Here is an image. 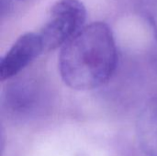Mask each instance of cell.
Listing matches in <instances>:
<instances>
[{
    "instance_id": "cell-5",
    "label": "cell",
    "mask_w": 157,
    "mask_h": 156,
    "mask_svg": "<svg viewBox=\"0 0 157 156\" xmlns=\"http://www.w3.org/2000/svg\"><path fill=\"white\" fill-rule=\"evenodd\" d=\"M143 9L157 40V0H144Z\"/></svg>"
},
{
    "instance_id": "cell-2",
    "label": "cell",
    "mask_w": 157,
    "mask_h": 156,
    "mask_svg": "<svg viewBox=\"0 0 157 156\" xmlns=\"http://www.w3.org/2000/svg\"><path fill=\"white\" fill-rule=\"evenodd\" d=\"M86 9L80 0H58L39 32L44 51L63 47L85 26Z\"/></svg>"
},
{
    "instance_id": "cell-3",
    "label": "cell",
    "mask_w": 157,
    "mask_h": 156,
    "mask_svg": "<svg viewBox=\"0 0 157 156\" xmlns=\"http://www.w3.org/2000/svg\"><path fill=\"white\" fill-rule=\"evenodd\" d=\"M43 51L44 47L39 33L28 32L20 36L1 59V81L18 74Z\"/></svg>"
},
{
    "instance_id": "cell-1",
    "label": "cell",
    "mask_w": 157,
    "mask_h": 156,
    "mask_svg": "<svg viewBox=\"0 0 157 156\" xmlns=\"http://www.w3.org/2000/svg\"><path fill=\"white\" fill-rule=\"evenodd\" d=\"M117 63V47L110 28L105 22H93L62 47L59 71L70 88L86 91L107 84Z\"/></svg>"
},
{
    "instance_id": "cell-4",
    "label": "cell",
    "mask_w": 157,
    "mask_h": 156,
    "mask_svg": "<svg viewBox=\"0 0 157 156\" xmlns=\"http://www.w3.org/2000/svg\"><path fill=\"white\" fill-rule=\"evenodd\" d=\"M137 136L146 156H157V97L152 98L140 112Z\"/></svg>"
}]
</instances>
